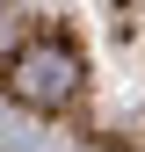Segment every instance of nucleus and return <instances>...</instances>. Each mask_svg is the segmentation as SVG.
Masks as SVG:
<instances>
[{"instance_id": "nucleus-1", "label": "nucleus", "mask_w": 145, "mask_h": 152, "mask_svg": "<svg viewBox=\"0 0 145 152\" xmlns=\"http://www.w3.org/2000/svg\"><path fill=\"white\" fill-rule=\"evenodd\" d=\"M0 87H7V102L36 109V116H65V109H80L87 94V65H80V44H72L65 29H36L15 44L7 72H0Z\"/></svg>"}, {"instance_id": "nucleus-2", "label": "nucleus", "mask_w": 145, "mask_h": 152, "mask_svg": "<svg viewBox=\"0 0 145 152\" xmlns=\"http://www.w3.org/2000/svg\"><path fill=\"white\" fill-rule=\"evenodd\" d=\"M15 44H22V7H15V0H0V65L15 58Z\"/></svg>"}]
</instances>
